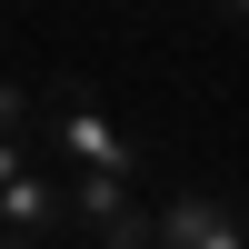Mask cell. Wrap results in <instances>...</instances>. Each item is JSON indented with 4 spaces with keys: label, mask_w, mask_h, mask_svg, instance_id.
<instances>
[{
    "label": "cell",
    "mask_w": 249,
    "mask_h": 249,
    "mask_svg": "<svg viewBox=\"0 0 249 249\" xmlns=\"http://www.w3.org/2000/svg\"><path fill=\"white\" fill-rule=\"evenodd\" d=\"M50 230H70V210H60V179L20 170L10 190H0V239H50Z\"/></svg>",
    "instance_id": "obj_4"
},
{
    "label": "cell",
    "mask_w": 249,
    "mask_h": 249,
    "mask_svg": "<svg viewBox=\"0 0 249 249\" xmlns=\"http://www.w3.org/2000/svg\"><path fill=\"white\" fill-rule=\"evenodd\" d=\"M0 249H40V239H0Z\"/></svg>",
    "instance_id": "obj_6"
},
{
    "label": "cell",
    "mask_w": 249,
    "mask_h": 249,
    "mask_svg": "<svg viewBox=\"0 0 249 249\" xmlns=\"http://www.w3.org/2000/svg\"><path fill=\"white\" fill-rule=\"evenodd\" d=\"M60 210H70L80 249H150V210L130 199V179H70Z\"/></svg>",
    "instance_id": "obj_2"
},
{
    "label": "cell",
    "mask_w": 249,
    "mask_h": 249,
    "mask_svg": "<svg viewBox=\"0 0 249 249\" xmlns=\"http://www.w3.org/2000/svg\"><path fill=\"white\" fill-rule=\"evenodd\" d=\"M150 249H249V219L219 190H179L170 210H150Z\"/></svg>",
    "instance_id": "obj_3"
},
{
    "label": "cell",
    "mask_w": 249,
    "mask_h": 249,
    "mask_svg": "<svg viewBox=\"0 0 249 249\" xmlns=\"http://www.w3.org/2000/svg\"><path fill=\"white\" fill-rule=\"evenodd\" d=\"M30 160H40V150H30V140H0V190H10V179H20V170H30Z\"/></svg>",
    "instance_id": "obj_5"
},
{
    "label": "cell",
    "mask_w": 249,
    "mask_h": 249,
    "mask_svg": "<svg viewBox=\"0 0 249 249\" xmlns=\"http://www.w3.org/2000/svg\"><path fill=\"white\" fill-rule=\"evenodd\" d=\"M230 20H239V30H249V10H230Z\"/></svg>",
    "instance_id": "obj_7"
},
{
    "label": "cell",
    "mask_w": 249,
    "mask_h": 249,
    "mask_svg": "<svg viewBox=\"0 0 249 249\" xmlns=\"http://www.w3.org/2000/svg\"><path fill=\"white\" fill-rule=\"evenodd\" d=\"M40 160H70L80 179H130V170H140V140L90 100V80L60 70V80H50V110H40Z\"/></svg>",
    "instance_id": "obj_1"
}]
</instances>
